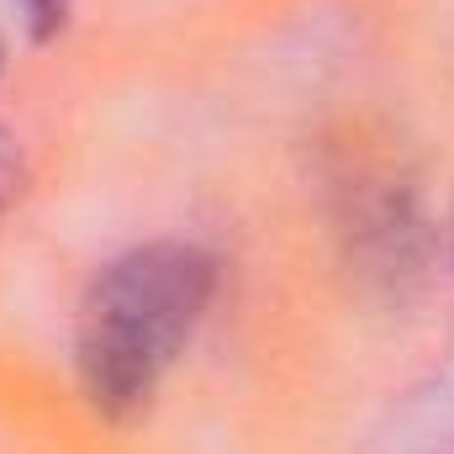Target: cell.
Segmentation results:
<instances>
[{
    "instance_id": "obj_3",
    "label": "cell",
    "mask_w": 454,
    "mask_h": 454,
    "mask_svg": "<svg viewBox=\"0 0 454 454\" xmlns=\"http://www.w3.org/2000/svg\"><path fill=\"white\" fill-rule=\"evenodd\" d=\"M16 11H21V27L32 32V43H53L69 27L74 0H16Z\"/></svg>"
},
{
    "instance_id": "obj_2",
    "label": "cell",
    "mask_w": 454,
    "mask_h": 454,
    "mask_svg": "<svg viewBox=\"0 0 454 454\" xmlns=\"http://www.w3.org/2000/svg\"><path fill=\"white\" fill-rule=\"evenodd\" d=\"M21 196H27V153H21V143L0 127V223L16 212Z\"/></svg>"
},
{
    "instance_id": "obj_5",
    "label": "cell",
    "mask_w": 454,
    "mask_h": 454,
    "mask_svg": "<svg viewBox=\"0 0 454 454\" xmlns=\"http://www.w3.org/2000/svg\"><path fill=\"white\" fill-rule=\"evenodd\" d=\"M0 74H5V43H0Z\"/></svg>"
},
{
    "instance_id": "obj_4",
    "label": "cell",
    "mask_w": 454,
    "mask_h": 454,
    "mask_svg": "<svg viewBox=\"0 0 454 454\" xmlns=\"http://www.w3.org/2000/svg\"><path fill=\"white\" fill-rule=\"evenodd\" d=\"M450 259H454V212H450Z\"/></svg>"
},
{
    "instance_id": "obj_1",
    "label": "cell",
    "mask_w": 454,
    "mask_h": 454,
    "mask_svg": "<svg viewBox=\"0 0 454 454\" xmlns=\"http://www.w3.org/2000/svg\"><path fill=\"white\" fill-rule=\"evenodd\" d=\"M217 254L185 238L132 243L90 275L74 312V375L101 418L132 423L153 407L217 296Z\"/></svg>"
}]
</instances>
